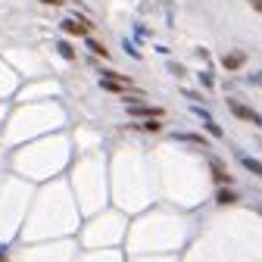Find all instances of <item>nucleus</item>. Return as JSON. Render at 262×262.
<instances>
[{
    "instance_id": "nucleus-15",
    "label": "nucleus",
    "mask_w": 262,
    "mask_h": 262,
    "mask_svg": "<svg viewBox=\"0 0 262 262\" xmlns=\"http://www.w3.org/2000/svg\"><path fill=\"white\" fill-rule=\"evenodd\" d=\"M0 262H7V250L4 247H0Z\"/></svg>"
},
{
    "instance_id": "nucleus-16",
    "label": "nucleus",
    "mask_w": 262,
    "mask_h": 262,
    "mask_svg": "<svg viewBox=\"0 0 262 262\" xmlns=\"http://www.w3.org/2000/svg\"><path fill=\"white\" fill-rule=\"evenodd\" d=\"M41 4H50V7H56V4H59V0H41Z\"/></svg>"
},
{
    "instance_id": "nucleus-12",
    "label": "nucleus",
    "mask_w": 262,
    "mask_h": 262,
    "mask_svg": "<svg viewBox=\"0 0 262 262\" xmlns=\"http://www.w3.org/2000/svg\"><path fill=\"white\" fill-rule=\"evenodd\" d=\"M144 131H159V122H153V119H150V122L144 125Z\"/></svg>"
},
{
    "instance_id": "nucleus-6",
    "label": "nucleus",
    "mask_w": 262,
    "mask_h": 262,
    "mask_svg": "<svg viewBox=\"0 0 262 262\" xmlns=\"http://www.w3.org/2000/svg\"><path fill=\"white\" fill-rule=\"evenodd\" d=\"M212 178H215V181H219L222 187H225V184H231V175L225 172V166H222L219 159H212Z\"/></svg>"
},
{
    "instance_id": "nucleus-17",
    "label": "nucleus",
    "mask_w": 262,
    "mask_h": 262,
    "mask_svg": "<svg viewBox=\"0 0 262 262\" xmlns=\"http://www.w3.org/2000/svg\"><path fill=\"white\" fill-rule=\"evenodd\" d=\"M259 178H262V175H259Z\"/></svg>"
},
{
    "instance_id": "nucleus-13",
    "label": "nucleus",
    "mask_w": 262,
    "mask_h": 262,
    "mask_svg": "<svg viewBox=\"0 0 262 262\" xmlns=\"http://www.w3.org/2000/svg\"><path fill=\"white\" fill-rule=\"evenodd\" d=\"M250 81H253V84H259V88H262V72H256V75H250Z\"/></svg>"
},
{
    "instance_id": "nucleus-3",
    "label": "nucleus",
    "mask_w": 262,
    "mask_h": 262,
    "mask_svg": "<svg viewBox=\"0 0 262 262\" xmlns=\"http://www.w3.org/2000/svg\"><path fill=\"white\" fill-rule=\"evenodd\" d=\"M62 31H66V35H88V31H91V22L88 19H62V25H59Z\"/></svg>"
},
{
    "instance_id": "nucleus-14",
    "label": "nucleus",
    "mask_w": 262,
    "mask_h": 262,
    "mask_svg": "<svg viewBox=\"0 0 262 262\" xmlns=\"http://www.w3.org/2000/svg\"><path fill=\"white\" fill-rule=\"evenodd\" d=\"M250 7H253L256 13H262V0H250Z\"/></svg>"
},
{
    "instance_id": "nucleus-11",
    "label": "nucleus",
    "mask_w": 262,
    "mask_h": 262,
    "mask_svg": "<svg viewBox=\"0 0 262 262\" xmlns=\"http://www.w3.org/2000/svg\"><path fill=\"white\" fill-rule=\"evenodd\" d=\"M206 128H209V131H212V135H215V138H222V135H225V131H222V128H219V125H215V122H209V119H206Z\"/></svg>"
},
{
    "instance_id": "nucleus-5",
    "label": "nucleus",
    "mask_w": 262,
    "mask_h": 262,
    "mask_svg": "<svg viewBox=\"0 0 262 262\" xmlns=\"http://www.w3.org/2000/svg\"><path fill=\"white\" fill-rule=\"evenodd\" d=\"M244 62H247V56H244L241 50H234V53H225V56H222V66H225L228 72H234V69H241Z\"/></svg>"
},
{
    "instance_id": "nucleus-10",
    "label": "nucleus",
    "mask_w": 262,
    "mask_h": 262,
    "mask_svg": "<svg viewBox=\"0 0 262 262\" xmlns=\"http://www.w3.org/2000/svg\"><path fill=\"white\" fill-rule=\"evenodd\" d=\"M178 141H190V144H200V147H206V141L203 138H196V135H175Z\"/></svg>"
},
{
    "instance_id": "nucleus-4",
    "label": "nucleus",
    "mask_w": 262,
    "mask_h": 262,
    "mask_svg": "<svg viewBox=\"0 0 262 262\" xmlns=\"http://www.w3.org/2000/svg\"><path fill=\"white\" fill-rule=\"evenodd\" d=\"M128 116H147V119H159V116H162V106H144V103H131V106H128Z\"/></svg>"
},
{
    "instance_id": "nucleus-9",
    "label": "nucleus",
    "mask_w": 262,
    "mask_h": 262,
    "mask_svg": "<svg viewBox=\"0 0 262 262\" xmlns=\"http://www.w3.org/2000/svg\"><path fill=\"white\" fill-rule=\"evenodd\" d=\"M56 50H59V53H62L66 59H75V50H72V44H66V41H59V44H56Z\"/></svg>"
},
{
    "instance_id": "nucleus-1",
    "label": "nucleus",
    "mask_w": 262,
    "mask_h": 262,
    "mask_svg": "<svg viewBox=\"0 0 262 262\" xmlns=\"http://www.w3.org/2000/svg\"><path fill=\"white\" fill-rule=\"evenodd\" d=\"M100 88H103V91H116V94H128V91H131V78L116 75V72H103Z\"/></svg>"
},
{
    "instance_id": "nucleus-2",
    "label": "nucleus",
    "mask_w": 262,
    "mask_h": 262,
    "mask_svg": "<svg viewBox=\"0 0 262 262\" xmlns=\"http://www.w3.org/2000/svg\"><path fill=\"white\" fill-rule=\"evenodd\" d=\"M228 110H231L237 119H244V122H253V125H262V119H259V113H253L247 103H237V100H228Z\"/></svg>"
},
{
    "instance_id": "nucleus-8",
    "label": "nucleus",
    "mask_w": 262,
    "mask_h": 262,
    "mask_svg": "<svg viewBox=\"0 0 262 262\" xmlns=\"http://www.w3.org/2000/svg\"><path fill=\"white\" fill-rule=\"evenodd\" d=\"M88 50H91V53H97V56H103V59L110 56V53H106V47H103L100 41H94V38H88Z\"/></svg>"
},
{
    "instance_id": "nucleus-7",
    "label": "nucleus",
    "mask_w": 262,
    "mask_h": 262,
    "mask_svg": "<svg viewBox=\"0 0 262 262\" xmlns=\"http://www.w3.org/2000/svg\"><path fill=\"white\" fill-rule=\"evenodd\" d=\"M215 203H219V206H231V203H237V193L228 190V187H222V190L215 193Z\"/></svg>"
}]
</instances>
